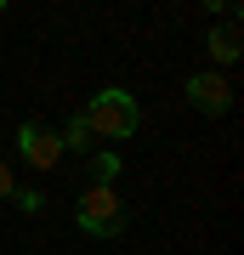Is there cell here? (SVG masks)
Returning a JSON list of instances; mask_svg holds the SVG:
<instances>
[{
  "label": "cell",
  "instance_id": "8",
  "mask_svg": "<svg viewBox=\"0 0 244 255\" xmlns=\"http://www.w3.org/2000/svg\"><path fill=\"white\" fill-rule=\"evenodd\" d=\"M11 204H17L23 216H40V210H45V193H34V187H17V193H11Z\"/></svg>",
  "mask_w": 244,
  "mask_h": 255
},
{
  "label": "cell",
  "instance_id": "4",
  "mask_svg": "<svg viewBox=\"0 0 244 255\" xmlns=\"http://www.w3.org/2000/svg\"><path fill=\"white\" fill-rule=\"evenodd\" d=\"M17 153L34 164V170H57V159H63V142H57L51 125H40V119H23L17 125Z\"/></svg>",
  "mask_w": 244,
  "mask_h": 255
},
{
  "label": "cell",
  "instance_id": "2",
  "mask_svg": "<svg viewBox=\"0 0 244 255\" xmlns=\"http://www.w3.org/2000/svg\"><path fill=\"white\" fill-rule=\"evenodd\" d=\"M74 221H80L91 238H119L125 233V204H119L114 187H85L80 204H74Z\"/></svg>",
  "mask_w": 244,
  "mask_h": 255
},
{
  "label": "cell",
  "instance_id": "7",
  "mask_svg": "<svg viewBox=\"0 0 244 255\" xmlns=\"http://www.w3.org/2000/svg\"><path fill=\"white\" fill-rule=\"evenodd\" d=\"M119 176V153L114 147H102V153H91V187H108Z\"/></svg>",
  "mask_w": 244,
  "mask_h": 255
},
{
  "label": "cell",
  "instance_id": "3",
  "mask_svg": "<svg viewBox=\"0 0 244 255\" xmlns=\"http://www.w3.org/2000/svg\"><path fill=\"white\" fill-rule=\"evenodd\" d=\"M188 108L193 114H210V119H222L227 108H233V80L227 74H210V68H199V74H188Z\"/></svg>",
  "mask_w": 244,
  "mask_h": 255
},
{
  "label": "cell",
  "instance_id": "1",
  "mask_svg": "<svg viewBox=\"0 0 244 255\" xmlns=\"http://www.w3.org/2000/svg\"><path fill=\"white\" fill-rule=\"evenodd\" d=\"M80 119L91 125V136H97V142H125V136H136V125H142V108H136L131 91L108 85V91H97V97L80 108Z\"/></svg>",
  "mask_w": 244,
  "mask_h": 255
},
{
  "label": "cell",
  "instance_id": "5",
  "mask_svg": "<svg viewBox=\"0 0 244 255\" xmlns=\"http://www.w3.org/2000/svg\"><path fill=\"white\" fill-rule=\"evenodd\" d=\"M205 51L216 57L222 68H227V63H239V28H233V17H227L222 28H210V34H205Z\"/></svg>",
  "mask_w": 244,
  "mask_h": 255
},
{
  "label": "cell",
  "instance_id": "10",
  "mask_svg": "<svg viewBox=\"0 0 244 255\" xmlns=\"http://www.w3.org/2000/svg\"><path fill=\"white\" fill-rule=\"evenodd\" d=\"M0 11H6V0H0Z\"/></svg>",
  "mask_w": 244,
  "mask_h": 255
},
{
  "label": "cell",
  "instance_id": "9",
  "mask_svg": "<svg viewBox=\"0 0 244 255\" xmlns=\"http://www.w3.org/2000/svg\"><path fill=\"white\" fill-rule=\"evenodd\" d=\"M11 193H17V176H11V164L0 159V199H11Z\"/></svg>",
  "mask_w": 244,
  "mask_h": 255
},
{
  "label": "cell",
  "instance_id": "6",
  "mask_svg": "<svg viewBox=\"0 0 244 255\" xmlns=\"http://www.w3.org/2000/svg\"><path fill=\"white\" fill-rule=\"evenodd\" d=\"M57 142H63V153H97V136H91V125L80 114H68V125L57 130Z\"/></svg>",
  "mask_w": 244,
  "mask_h": 255
}]
</instances>
